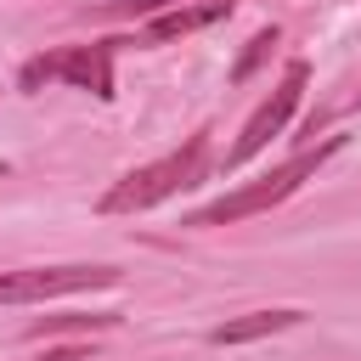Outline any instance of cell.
Returning a JSON list of instances; mask_svg holds the SVG:
<instances>
[{
	"mask_svg": "<svg viewBox=\"0 0 361 361\" xmlns=\"http://www.w3.org/2000/svg\"><path fill=\"white\" fill-rule=\"evenodd\" d=\"M203 180H209V130L186 135V147H175V152L130 169L124 180H113L96 209H102V214H141V209H152V203H164V197H175V192L203 186Z\"/></svg>",
	"mask_w": 361,
	"mask_h": 361,
	"instance_id": "6da1fadb",
	"label": "cell"
},
{
	"mask_svg": "<svg viewBox=\"0 0 361 361\" xmlns=\"http://www.w3.org/2000/svg\"><path fill=\"white\" fill-rule=\"evenodd\" d=\"M344 147V135H327V141H316L310 152H299V158H288L282 169H271V175H259V180H248V186H237V192H226V197H214L209 209H197L186 226H231V220H248V214H265V209H276L282 197H293L299 186H305V175H316L333 152Z\"/></svg>",
	"mask_w": 361,
	"mask_h": 361,
	"instance_id": "7a4b0ae2",
	"label": "cell"
},
{
	"mask_svg": "<svg viewBox=\"0 0 361 361\" xmlns=\"http://www.w3.org/2000/svg\"><path fill=\"white\" fill-rule=\"evenodd\" d=\"M51 79H68V85L90 90L96 102H113V39L45 51V56H34V62L17 73V85H23V90H39V85H51Z\"/></svg>",
	"mask_w": 361,
	"mask_h": 361,
	"instance_id": "3957f363",
	"label": "cell"
},
{
	"mask_svg": "<svg viewBox=\"0 0 361 361\" xmlns=\"http://www.w3.org/2000/svg\"><path fill=\"white\" fill-rule=\"evenodd\" d=\"M305 85H310V62H299V56H293V62L282 68V79L271 85V96L248 113L243 135H237V141H231V152H226V169H243L254 152H265V141H271V135H282V130H288V118H293V113H299V102H305Z\"/></svg>",
	"mask_w": 361,
	"mask_h": 361,
	"instance_id": "277c9868",
	"label": "cell"
},
{
	"mask_svg": "<svg viewBox=\"0 0 361 361\" xmlns=\"http://www.w3.org/2000/svg\"><path fill=\"white\" fill-rule=\"evenodd\" d=\"M118 288V265H34V271H0V305H39L62 293Z\"/></svg>",
	"mask_w": 361,
	"mask_h": 361,
	"instance_id": "5b68a950",
	"label": "cell"
},
{
	"mask_svg": "<svg viewBox=\"0 0 361 361\" xmlns=\"http://www.w3.org/2000/svg\"><path fill=\"white\" fill-rule=\"evenodd\" d=\"M231 17V0H203V6H175V11H152L147 23V45H164V39H180V34H197L209 23Z\"/></svg>",
	"mask_w": 361,
	"mask_h": 361,
	"instance_id": "8992f818",
	"label": "cell"
},
{
	"mask_svg": "<svg viewBox=\"0 0 361 361\" xmlns=\"http://www.w3.org/2000/svg\"><path fill=\"white\" fill-rule=\"evenodd\" d=\"M299 322H305V310H293V305H282V310H248V316L220 322V327L209 333V344H254V338L282 333V327H299Z\"/></svg>",
	"mask_w": 361,
	"mask_h": 361,
	"instance_id": "52a82bcc",
	"label": "cell"
},
{
	"mask_svg": "<svg viewBox=\"0 0 361 361\" xmlns=\"http://www.w3.org/2000/svg\"><path fill=\"white\" fill-rule=\"evenodd\" d=\"M102 327H118V316L113 310H90V316H45V322H28V344H39V338H51V333H102Z\"/></svg>",
	"mask_w": 361,
	"mask_h": 361,
	"instance_id": "ba28073f",
	"label": "cell"
},
{
	"mask_svg": "<svg viewBox=\"0 0 361 361\" xmlns=\"http://www.w3.org/2000/svg\"><path fill=\"white\" fill-rule=\"evenodd\" d=\"M276 45H282V28H276V23H271V28H259V34L243 45V56L231 62V85H248V79L271 62V51H276Z\"/></svg>",
	"mask_w": 361,
	"mask_h": 361,
	"instance_id": "9c48e42d",
	"label": "cell"
},
{
	"mask_svg": "<svg viewBox=\"0 0 361 361\" xmlns=\"http://www.w3.org/2000/svg\"><path fill=\"white\" fill-rule=\"evenodd\" d=\"M164 6H175V0H113V6H102V17H147Z\"/></svg>",
	"mask_w": 361,
	"mask_h": 361,
	"instance_id": "30bf717a",
	"label": "cell"
},
{
	"mask_svg": "<svg viewBox=\"0 0 361 361\" xmlns=\"http://www.w3.org/2000/svg\"><path fill=\"white\" fill-rule=\"evenodd\" d=\"M34 361H90V350H85V344H51V350L34 355Z\"/></svg>",
	"mask_w": 361,
	"mask_h": 361,
	"instance_id": "8fae6325",
	"label": "cell"
}]
</instances>
